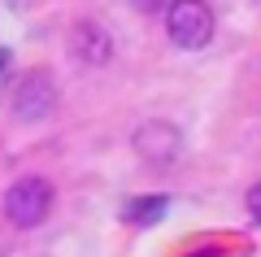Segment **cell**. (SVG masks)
<instances>
[{"instance_id": "4", "label": "cell", "mask_w": 261, "mask_h": 257, "mask_svg": "<svg viewBox=\"0 0 261 257\" xmlns=\"http://www.w3.org/2000/svg\"><path fill=\"white\" fill-rule=\"evenodd\" d=\"M135 153L144 157V161L152 166H174V157L183 153V135H178L174 122H144L140 131H135Z\"/></svg>"}, {"instance_id": "8", "label": "cell", "mask_w": 261, "mask_h": 257, "mask_svg": "<svg viewBox=\"0 0 261 257\" xmlns=\"http://www.w3.org/2000/svg\"><path fill=\"white\" fill-rule=\"evenodd\" d=\"M130 5H135V9H140V13H157L161 5H166V0H130Z\"/></svg>"}, {"instance_id": "7", "label": "cell", "mask_w": 261, "mask_h": 257, "mask_svg": "<svg viewBox=\"0 0 261 257\" xmlns=\"http://www.w3.org/2000/svg\"><path fill=\"white\" fill-rule=\"evenodd\" d=\"M248 214H252V222L261 227V183H252V188H248Z\"/></svg>"}, {"instance_id": "6", "label": "cell", "mask_w": 261, "mask_h": 257, "mask_svg": "<svg viewBox=\"0 0 261 257\" xmlns=\"http://www.w3.org/2000/svg\"><path fill=\"white\" fill-rule=\"evenodd\" d=\"M166 209H170L166 196H144V201H130L126 205V222H130V227H152Z\"/></svg>"}, {"instance_id": "3", "label": "cell", "mask_w": 261, "mask_h": 257, "mask_svg": "<svg viewBox=\"0 0 261 257\" xmlns=\"http://www.w3.org/2000/svg\"><path fill=\"white\" fill-rule=\"evenodd\" d=\"M9 109H13V118H22V122H44L48 113L57 109V83H53V74H48V70H27L18 83H13Z\"/></svg>"}, {"instance_id": "9", "label": "cell", "mask_w": 261, "mask_h": 257, "mask_svg": "<svg viewBox=\"0 0 261 257\" xmlns=\"http://www.w3.org/2000/svg\"><path fill=\"white\" fill-rule=\"evenodd\" d=\"M5 70H9V53L0 48V79H5Z\"/></svg>"}, {"instance_id": "1", "label": "cell", "mask_w": 261, "mask_h": 257, "mask_svg": "<svg viewBox=\"0 0 261 257\" xmlns=\"http://www.w3.org/2000/svg\"><path fill=\"white\" fill-rule=\"evenodd\" d=\"M166 35H170V44L187 48V53L205 48L214 39V9L205 0H170L166 5Z\"/></svg>"}, {"instance_id": "2", "label": "cell", "mask_w": 261, "mask_h": 257, "mask_svg": "<svg viewBox=\"0 0 261 257\" xmlns=\"http://www.w3.org/2000/svg\"><path fill=\"white\" fill-rule=\"evenodd\" d=\"M48 209H53V183L39 179V175L18 179V183H9V192H5V214H9V222L22 227V231L39 227V222L48 218Z\"/></svg>"}, {"instance_id": "5", "label": "cell", "mask_w": 261, "mask_h": 257, "mask_svg": "<svg viewBox=\"0 0 261 257\" xmlns=\"http://www.w3.org/2000/svg\"><path fill=\"white\" fill-rule=\"evenodd\" d=\"M74 57H79V61H87V65H105L113 57L109 31H100L96 22H83V27L74 31Z\"/></svg>"}]
</instances>
